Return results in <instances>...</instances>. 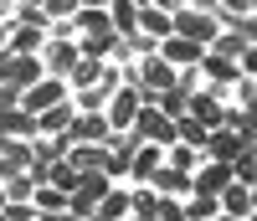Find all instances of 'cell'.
Returning a JSON list of instances; mask_svg holds the SVG:
<instances>
[{
	"label": "cell",
	"mask_w": 257,
	"mask_h": 221,
	"mask_svg": "<svg viewBox=\"0 0 257 221\" xmlns=\"http://www.w3.org/2000/svg\"><path fill=\"white\" fill-rule=\"evenodd\" d=\"M128 129H134L144 144H175V119H165L155 103H144V108H139V119L128 124Z\"/></svg>",
	"instance_id": "obj_1"
},
{
	"label": "cell",
	"mask_w": 257,
	"mask_h": 221,
	"mask_svg": "<svg viewBox=\"0 0 257 221\" xmlns=\"http://www.w3.org/2000/svg\"><path fill=\"white\" fill-rule=\"evenodd\" d=\"M170 82H175V67L160 57V47L149 52V57H139V93H144V103L155 98V93H165Z\"/></svg>",
	"instance_id": "obj_2"
},
{
	"label": "cell",
	"mask_w": 257,
	"mask_h": 221,
	"mask_svg": "<svg viewBox=\"0 0 257 221\" xmlns=\"http://www.w3.org/2000/svg\"><path fill=\"white\" fill-rule=\"evenodd\" d=\"M226 87H216V82H211V87H196V93H190V119H201L206 129H216V124H226Z\"/></svg>",
	"instance_id": "obj_3"
},
{
	"label": "cell",
	"mask_w": 257,
	"mask_h": 221,
	"mask_svg": "<svg viewBox=\"0 0 257 221\" xmlns=\"http://www.w3.org/2000/svg\"><path fill=\"white\" fill-rule=\"evenodd\" d=\"M62 98H67V77H41V82H31L26 87V93H21V108H26V114H47V108L52 103H62Z\"/></svg>",
	"instance_id": "obj_4"
},
{
	"label": "cell",
	"mask_w": 257,
	"mask_h": 221,
	"mask_svg": "<svg viewBox=\"0 0 257 221\" xmlns=\"http://www.w3.org/2000/svg\"><path fill=\"white\" fill-rule=\"evenodd\" d=\"M247 144H252V139H242V134H237V129H231V124H216V129H211V134H206L201 154H206V160H226V165H231V160H237V154H242Z\"/></svg>",
	"instance_id": "obj_5"
},
{
	"label": "cell",
	"mask_w": 257,
	"mask_h": 221,
	"mask_svg": "<svg viewBox=\"0 0 257 221\" xmlns=\"http://www.w3.org/2000/svg\"><path fill=\"white\" fill-rule=\"evenodd\" d=\"M216 16H206L196 6H180L175 11V36H190V41H201V47H211V36H216Z\"/></svg>",
	"instance_id": "obj_6"
},
{
	"label": "cell",
	"mask_w": 257,
	"mask_h": 221,
	"mask_svg": "<svg viewBox=\"0 0 257 221\" xmlns=\"http://www.w3.org/2000/svg\"><path fill=\"white\" fill-rule=\"evenodd\" d=\"M139 108H144V93H139V87H128V82H118L103 114H108V124H113V129H128V124L139 119Z\"/></svg>",
	"instance_id": "obj_7"
},
{
	"label": "cell",
	"mask_w": 257,
	"mask_h": 221,
	"mask_svg": "<svg viewBox=\"0 0 257 221\" xmlns=\"http://www.w3.org/2000/svg\"><path fill=\"white\" fill-rule=\"evenodd\" d=\"M237 175H231V165L226 160H206L201 154V165H196V175H190V190H206V195H221Z\"/></svg>",
	"instance_id": "obj_8"
},
{
	"label": "cell",
	"mask_w": 257,
	"mask_h": 221,
	"mask_svg": "<svg viewBox=\"0 0 257 221\" xmlns=\"http://www.w3.org/2000/svg\"><path fill=\"white\" fill-rule=\"evenodd\" d=\"M77 62V41L72 36H47V47H41V67H47L52 77H67Z\"/></svg>",
	"instance_id": "obj_9"
},
{
	"label": "cell",
	"mask_w": 257,
	"mask_h": 221,
	"mask_svg": "<svg viewBox=\"0 0 257 221\" xmlns=\"http://www.w3.org/2000/svg\"><path fill=\"white\" fill-rule=\"evenodd\" d=\"M160 57L170 62V67H196V62L206 57V47H201V41H190V36H175V31H170V36L160 41Z\"/></svg>",
	"instance_id": "obj_10"
},
{
	"label": "cell",
	"mask_w": 257,
	"mask_h": 221,
	"mask_svg": "<svg viewBox=\"0 0 257 221\" xmlns=\"http://www.w3.org/2000/svg\"><path fill=\"white\" fill-rule=\"evenodd\" d=\"M108 134H113L108 114H77V119L67 124V139H72V144H77V139H88V144H108Z\"/></svg>",
	"instance_id": "obj_11"
},
{
	"label": "cell",
	"mask_w": 257,
	"mask_h": 221,
	"mask_svg": "<svg viewBox=\"0 0 257 221\" xmlns=\"http://www.w3.org/2000/svg\"><path fill=\"white\" fill-rule=\"evenodd\" d=\"M41 47H47V26L11 21V31H6V52H31V57H41Z\"/></svg>",
	"instance_id": "obj_12"
},
{
	"label": "cell",
	"mask_w": 257,
	"mask_h": 221,
	"mask_svg": "<svg viewBox=\"0 0 257 221\" xmlns=\"http://www.w3.org/2000/svg\"><path fill=\"white\" fill-rule=\"evenodd\" d=\"M47 77V67H41V57H31V52H11V67H6V82H16L21 93H26L31 82H41Z\"/></svg>",
	"instance_id": "obj_13"
},
{
	"label": "cell",
	"mask_w": 257,
	"mask_h": 221,
	"mask_svg": "<svg viewBox=\"0 0 257 221\" xmlns=\"http://www.w3.org/2000/svg\"><path fill=\"white\" fill-rule=\"evenodd\" d=\"M36 134H41L36 114H26V108H6L0 114V144L6 139H36Z\"/></svg>",
	"instance_id": "obj_14"
},
{
	"label": "cell",
	"mask_w": 257,
	"mask_h": 221,
	"mask_svg": "<svg viewBox=\"0 0 257 221\" xmlns=\"http://www.w3.org/2000/svg\"><path fill=\"white\" fill-rule=\"evenodd\" d=\"M165 165V144H139V154L128 160V180H155V170Z\"/></svg>",
	"instance_id": "obj_15"
},
{
	"label": "cell",
	"mask_w": 257,
	"mask_h": 221,
	"mask_svg": "<svg viewBox=\"0 0 257 221\" xmlns=\"http://www.w3.org/2000/svg\"><path fill=\"white\" fill-rule=\"evenodd\" d=\"M21 170H31V139H6L0 144V180Z\"/></svg>",
	"instance_id": "obj_16"
},
{
	"label": "cell",
	"mask_w": 257,
	"mask_h": 221,
	"mask_svg": "<svg viewBox=\"0 0 257 221\" xmlns=\"http://www.w3.org/2000/svg\"><path fill=\"white\" fill-rule=\"evenodd\" d=\"M201 72L216 82V87H231V82L242 77V62H237V57H216V52H206V57H201Z\"/></svg>",
	"instance_id": "obj_17"
},
{
	"label": "cell",
	"mask_w": 257,
	"mask_h": 221,
	"mask_svg": "<svg viewBox=\"0 0 257 221\" xmlns=\"http://www.w3.org/2000/svg\"><path fill=\"white\" fill-rule=\"evenodd\" d=\"M149 185H155L160 195H175V201H185V195H190V170L160 165V170H155V180H149Z\"/></svg>",
	"instance_id": "obj_18"
},
{
	"label": "cell",
	"mask_w": 257,
	"mask_h": 221,
	"mask_svg": "<svg viewBox=\"0 0 257 221\" xmlns=\"http://www.w3.org/2000/svg\"><path fill=\"white\" fill-rule=\"evenodd\" d=\"M139 31H149L155 41H165L170 31H175V11H165V6H139Z\"/></svg>",
	"instance_id": "obj_19"
},
{
	"label": "cell",
	"mask_w": 257,
	"mask_h": 221,
	"mask_svg": "<svg viewBox=\"0 0 257 221\" xmlns=\"http://www.w3.org/2000/svg\"><path fill=\"white\" fill-rule=\"evenodd\" d=\"M77 119V103L72 98H62V103H52L47 114H36V124H41V134H67V124Z\"/></svg>",
	"instance_id": "obj_20"
},
{
	"label": "cell",
	"mask_w": 257,
	"mask_h": 221,
	"mask_svg": "<svg viewBox=\"0 0 257 221\" xmlns=\"http://www.w3.org/2000/svg\"><path fill=\"white\" fill-rule=\"evenodd\" d=\"M226 124L242 139H257V98H237V108H226Z\"/></svg>",
	"instance_id": "obj_21"
},
{
	"label": "cell",
	"mask_w": 257,
	"mask_h": 221,
	"mask_svg": "<svg viewBox=\"0 0 257 221\" xmlns=\"http://www.w3.org/2000/svg\"><path fill=\"white\" fill-rule=\"evenodd\" d=\"M98 77H103V57H93V52H82V47H77V62H72L67 82H72V87H93Z\"/></svg>",
	"instance_id": "obj_22"
},
{
	"label": "cell",
	"mask_w": 257,
	"mask_h": 221,
	"mask_svg": "<svg viewBox=\"0 0 257 221\" xmlns=\"http://www.w3.org/2000/svg\"><path fill=\"white\" fill-rule=\"evenodd\" d=\"M67 160H72L77 170H103V165H108V144H88V139H77V144L67 149Z\"/></svg>",
	"instance_id": "obj_23"
},
{
	"label": "cell",
	"mask_w": 257,
	"mask_h": 221,
	"mask_svg": "<svg viewBox=\"0 0 257 221\" xmlns=\"http://www.w3.org/2000/svg\"><path fill=\"white\" fill-rule=\"evenodd\" d=\"M149 103H155L165 119H180V114H190V93H185V87H175V82H170L165 93H155Z\"/></svg>",
	"instance_id": "obj_24"
},
{
	"label": "cell",
	"mask_w": 257,
	"mask_h": 221,
	"mask_svg": "<svg viewBox=\"0 0 257 221\" xmlns=\"http://www.w3.org/2000/svg\"><path fill=\"white\" fill-rule=\"evenodd\" d=\"M77 31L82 36H98V31H113V21H108V11H103V6H77Z\"/></svg>",
	"instance_id": "obj_25"
},
{
	"label": "cell",
	"mask_w": 257,
	"mask_h": 221,
	"mask_svg": "<svg viewBox=\"0 0 257 221\" xmlns=\"http://www.w3.org/2000/svg\"><path fill=\"white\" fill-rule=\"evenodd\" d=\"M216 211H221V195H206V190L185 195V221H211Z\"/></svg>",
	"instance_id": "obj_26"
},
{
	"label": "cell",
	"mask_w": 257,
	"mask_h": 221,
	"mask_svg": "<svg viewBox=\"0 0 257 221\" xmlns=\"http://www.w3.org/2000/svg\"><path fill=\"white\" fill-rule=\"evenodd\" d=\"M108 21H113L118 36H134V31H139V6H134V0H113V6H108Z\"/></svg>",
	"instance_id": "obj_27"
},
{
	"label": "cell",
	"mask_w": 257,
	"mask_h": 221,
	"mask_svg": "<svg viewBox=\"0 0 257 221\" xmlns=\"http://www.w3.org/2000/svg\"><path fill=\"white\" fill-rule=\"evenodd\" d=\"M221 211H231V216H252V185L231 180V185L221 190Z\"/></svg>",
	"instance_id": "obj_28"
},
{
	"label": "cell",
	"mask_w": 257,
	"mask_h": 221,
	"mask_svg": "<svg viewBox=\"0 0 257 221\" xmlns=\"http://www.w3.org/2000/svg\"><path fill=\"white\" fill-rule=\"evenodd\" d=\"M36 211L41 216H57V211H67V190H57V185H47V180H36Z\"/></svg>",
	"instance_id": "obj_29"
},
{
	"label": "cell",
	"mask_w": 257,
	"mask_h": 221,
	"mask_svg": "<svg viewBox=\"0 0 257 221\" xmlns=\"http://www.w3.org/2000/svg\"><path fill=\"white\" fill-rule=\"evenodd\" d=\"M77 180H82V170L72 165V160H57V165H47V185H57V190H77Z\"/></svg>",
	"instance_id": "obj_30"
},
{
	"label": "cell",
	"mask_w": 257,
	"mask_h": 221,
	"mask_svg": "<svg viewBox=\"0 0 257 221\" xmlns=\"http://www.w3.org/2000/svg\"><path fill=\"white\" fill-rule=\"evenodd\" d=\"M0 190H6V201H31V195H36V175H31V170L6 175V180H0Z\"/></svg>",
	"instance_id": "obj_31"
},
{
	"label": "cell",
	"mask_w": 257,
	"mask_h": 221,
	"mask_svg": "<svg viewBox=\"0 0 257 221\" xmlns=\"http://www.w3.org/2000/svg\"><path fill=\"white\" fill-rule=\"evenodd\" d=\"M155 211H160V190H155V185L128 190V216H155Z\"/></svg>",
	"instance_id": "obj_32"
},
{
	"label": "cell",
	"mask_w": 257,
	"mask_h": 221,
	"mask_svg": "<svg viewBox=\"0 0 257 221\" xmlns=\"http://www.w3.org/2000/svg\"><path fill=\"white\" fill-rule=\"evenodd\" d=\"M206 134H211V129H206L201 119H190V114H180V119H175V139H180V144H196V149H201V144H206Z\"/></svg>",
	"instance_id": "obj_33"
},
{
	"label": "cell",
	"mask_w": 257,
	"mask_h": 221,
	"mask_svg": "<svg viewBox=\"0 0 257 221\" xmlns=\"http://www.w3.org/2000/svg\"><path fill=\"white\" fill-rule=\"evenodd\" d=\"M165 149H170V160H165V165H175V170H190V175H196V165H201V149H196V144H180V139H175V144H165Z\"/></svg>",
	"instance_id": "obj_34"
},
{
	"label": "cell",
	"mask_w": 257,
	"mask_h": 221,
	"mask_svg": "<svg viewBox=\"0 0 257 221\" xmlns=\"http://www.w3.org/2000/svg\"><path fill=\"white\" fill-rule=\"evenodd\" d=\"M98 216H108V221H123L128 216V190H108V195H103V201H98Z\"/></svg>",
	"instance_id": "obj_35"
},
{
	"label": "cell",
	"mask_w": 257,
	"mask_h": 221,
	"mask_svg": "<svg viewBox=\"0 0 257 221\" xmlns=\"http://www.w3.org/2000/svg\"><path fill=\"white\" fill-rule=\"evenodd\" d=\"M242 47H247V41H242V31H216L206 52H216V57H242Z\"/></svg>",
	"instance_id": "obj_36"
},
{
	"label": "cell",
	"mask_w": 257,
	"mask_h": 221,
	"mask_svg": "<svg viewBox=\"0 0 257 221\" xmlns=\"http://www.w3.org/2000/svg\"><path fill=\"white\" fill-rule=\"evenodd\" d=\"M231 175H237L242 185H257V149H252V144L237 154V160H231Z\"/></svg>",
	"instance_id": "obj_37"
},
{
	"label": "cell",
	"mask_w": 257,
	"mask_h": 221,
	"mask_svg": "<svg viewBox=\"0 0 257 221\" xmlns=\"http://www.w3.org/2000/svg\"><path fill=\"white\" fill-rule=\"evenodd\" d=\"M149 221H185V201H175V195H160V211Z\"/></svg>",
	"instance_id": "obj_38"
},
{
	"label": "cell",
	"mask_w": 257,
	"mask_h": 221,
	"mask_svg": "<svg viewBox=\"0 0 257 221\" xmlns=\"http://www.w3.org/2000/svg\"><path fill=\"white\" fill-rule=\"evenodd\" d=\"M77 6L82 0H47V21H67V16H77Z\"/></svg>",
	"instance_id": "obj_39"
},
{
	"label": "cell",
	"mask_w": 257,
	"mask_h": 221,
	"mask_svg": "<svg viewBox=\"0 0 257 221\" xmlns=\"http://www.w3.org/2000/svg\"><path fill=\"white\" fill-rule=\"evenodd\" d=\"M231 31H242V41H247V47H257V11H252V16H242Z\"/></svg>",
	"instance_id": "obj_40"
},
{
	"label": "cell",
	"mask_w": 257,
	"mask_h": 221,
	"mask_svg": "<svg viewBox=\"0 0 257 221\" xmlns=\"http://www.w3.org/2000/svg\"><path fill=\"white\" fill-rule=\"evenodd\" d=\"M6 108H21V87L16 82H0V114H6Z\"/></svg>",
	"instance_id": "obj_41"
},
{
	"label": "cell",
	"mask_w": 257,
	"mask_h": 221,
	"mask_svg": "<svg viewBox=\"0 0 257 221\" xmlns=\"http://www.w3.org/2000/svg\"><path fill=\"white\" fill-rule=\"evenodd\" d=\"M237 62H242V77H257V47H242Z\"/></svg>",
	"instance_id": "obj_42"
},
{
	"label": "cell",
	"mask_w": 257,
	"mask_h": 221,
	"mask_svg": "<svg viewBox=\"0 0 257 221\" xmlns=\"http://www.w3.org/2000/svg\"><path fill=\"white\" fill-rule=\"evenodd\" d=\"M190 6H196V11H206V16H216V11H221V0H190Z\"/></svg>",
	"instance_id": "obj_43"
},
{
	"label": "cell",
	"mask_w": 257,
	"mask_h": 221,
	"mask_svg": "<svg viewBox=\"0 0 257 221\" xmlns=\"http://www.w3.org/2000/svg\"><path fill=\"white\" fill-rule=\"evenodd\" d=\"M16 11H47V0H16Z\"/></svg>",
	"instance_id": "obj_44"
},
{
	"label": "cell",
	"mask_w": 257,
	"mask_h": 221,
	"mask_svg": "<svg viewBox=\"0 0 257 221\" xmlns=\"http://www.w3.org/2000/svg\"><path fill=\"white\" fill-rule=\"evenodd\" d=\"M211 221H247V216H231V211H216V216H211Z\"/></svg>",
	"instance_id": "obj_45"
},
{
	"label": "cell",
	"mask_w": 257,
	"mask_h": 221,
	"mask_svg": "<svg viewBox=\"0 0 257 221\" xmlns=\"http://www.w3.org/2000/svg\"><path fill=\"white\" fill-rule=\"evenodd\" d=\"M6 31H11V16H6V21H0V52H6Z\"/></svg>",
	"instance_id": "obj_46"
},
{
	"label": "cell",
	"mask_w": 257,
	"mask_h": 221,
	"mask_svg": "<svg viewBox=\"0 0 257 221\" xmlns=\"http://www.w3.org/2000/svg\"><path fill=\"white\" fill-rule=\"evenodd\" d=\"M160 6H165V11H180V6H190V0H160Z\"/></svg>",
	"instance_id": "obj_47"
},
{
	"label": "cell",
	"mask_w": 257,
	"mask_h": 221,
	"mask_svg": "<svg viewBox=\"0 0 257 221\" xmlns=\"http://www.w3.org/2000/svg\"><path fill=\"white\" fill-rule=\"evenodd\" d=\"M82 6H103V11H108V6H113V0H82Z\"/></svg>",
	"instance_id": "obj_48"
},
{
	"label": "cell",
	"mask_w": 257,
	"mask_h": 221,
	"mask_svg": "<svg viewBox=\"0 0 257 221\" xmlns=\"http://www.w3.org/2000/svg\"><path fill=\"white\" fill-rule=\"evenodd\" d=\"M134 6H160V0H134Z\"/></svg>",
	"instance_id": "obj_49"
},
{
	"label": "cell",
	"mask_w": 257,
	"mask_h": 221,
	"mask_svg": "<svg viewBox=\"0 0 257 221\" xmlns=\"http://www.w3.org/2000/svg\"><path fill=\"white\" fill-rule=\"evenodd\" d=\"M88 221H108V216H98V211H93V216H88Z\"/></svg>",
	"instance_id": "obj_50"
},
{
	"label": "cell",
	"mask_w": 257,
	"mask_h": 221,
	"mask_svg": "<svg viewBox=\"0 0 257 221\" xmlns=\"http://www.w3.org/2000/svg\"><path fill=\"white\" fill-rule=\"evenodd\" d=\"M247 98H257V77H252V93H247Z\"/></svg>",
	"instance_id": "obj_51"
},
{
	"label": "cell",
	"mask_w": 257,
	"mask_h": 221,
	"mask_svg": "<svg viewBox=\"0 0 257 221\" xmlns=\"http://www.w3.org/2000/svg\"><path fill=\"white\" fill-rule=\"evenodd\" d=\"M252 211H257V185H252Z\"/></svg>",
	"instance_id": "obj_52"
},
{
	"label": "cell",
	"mask_w": 257,
	"mask_h": 221,
	"mask_svg": "<svg viewBox=\"0 0 257 221\" xmlns=\"http://www.w3.org/2000/svg\"><path fill=\"white\" fill-rule=\"evenodd\" d=\"M6 16H11V11H6V6H0V21H6Z\"/></svg>",
	"instance_id": "obj_53"
},
{
	"label": "cell",
	"mask_w": 257,
	"mask_h": 221,
	"mask_svg": "<svg viewBox=\"0 0 257 221\" xmlns=\"http://www.w3.org/2000/svg\"><path fill=\"white\" fill-rule=\"evenodd\" d=\"M0 221H6V206H0Z\"/></svg>",
	"instance_id": "obj_54"
},
{
	"label": "cell",
	"mask_w": 257,
	"mask_h": 221,
	"mask_svg": "<svg viewBox=\"0 0 257 221\" xmlns=\"http://www.w3.org/2000/svg\"><path fill=\"white\" fill-rule=\"evenodd\" d=\"M134 221H149V216H134Z\"/></svg>",
	"instance_id": "obj_55"
},
{
	"label": "cell",
	"mask_w": 257,
	"mask_h": 221,
	"mask_svg": "<svg viewBox=\"0 0 257 221\" xmlns=\"http://www.w3.org/2000/svg\"><path fill=\"white\" fill-rule=\"evenodd\" d=\"M247 221H257V211H252V216H247Z\"/></svg>",
	"instance_id": "obj_56"
},
{
	"label": "cell",
	"mask_w": 257,
	"mask_h": 221,
	"mask_svg": "<svg viewBox=\"0 0 257 221\" xmlns=\"http://www.w3.org/2000/svg\"><path fill=\"white\" fill-rule=\"evenodd\" d=\"M0 6H11V0H0Z\"/></svg>",
	"instance_id": "obj_57"
},
{
	"label": "cell",
	"mask_w": 257,
	"mask_h": 221,
	"mask_svg": "<svg viewBox=\"0 0 257 221\" xmlns=\"http://www.w3.org/2000/svg\"><path fill=\"white\" fill-rule=\"evenodd\" d=\"M252 11H257V0H252Z\"/></svg>",
	"instance_id": "obj_58"
}]
</instances>
